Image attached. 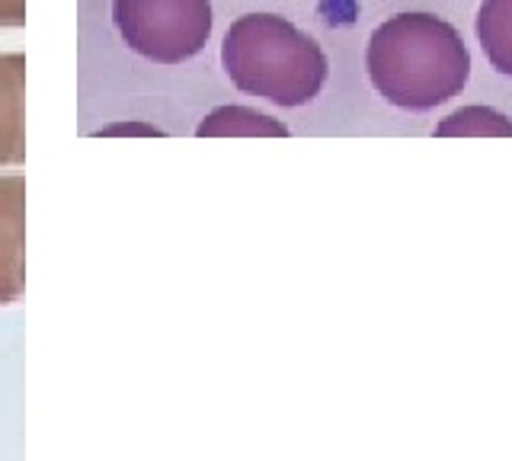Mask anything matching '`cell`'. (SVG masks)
<instances>
[{
  "label": "cell",
  "mask_w": 512,
  "mask_h": 461,
  "mask_svg": "<svg viewBox=\"0 0 512 461\" xmlns=\"http://www.w3.org/2000/svg\"><path fill=\"white\" fill-rule=\"evenodd\" d=\"M199 135H288L282 122L269 119L256 109L244 106H221L212 116L199 122Z\"/></svg>",
  "instance_id": "cell-7"
},
{
  "label": "cell",
  "mask_w": 512,
  "mask_h": 461,
  "mask_svg": "<svg viewBox=\"0 0 512 461\" xmlns=\"http://www.w3.org/2000/svg\"><path fill=\"white\" fill-rule=\"evenodd\" d=\"M365 71L391 106L426 113L464 90L471 55L452 23L432 13H397L368 39Z\"/></svg>",
  "instance_id": "cell-1"
},
{
  "label": "cell",
  "mask_w": 512,
  "mask_h": 461,
  "mask_svg": "<svg viewBox=\"0 0 512 461\" xmlns=\"http://www.w3.org/2000/svg\"><path fill=\"white\" fill-rule=\"evenodd\" d=\"M26 164V55H0V167Z\"/></svg>",
  "instance_id": "cell-5"
},
{
  "label": "cell",
  "mask_w": 512,
  "mask_h": 461,
  "mask_svg": "<svg viewBox=\"0 0 512 461\" xmlns=\"http://www.w3.org/2000/svg\"><path fill=\"white\" fill-rule=\"evenodd\" d=\"M477 39L487 61L512 77V0H484L477 10Z\"/></svg>",
  "instance_id": "cell-6"
},
{
  "label": "cell",
  "mask_w": 512,
  "mask_h": 461,
  "mask_svg": "<svg viewBox=\"0 0 512 461\" xmlns=\"http://www.w3.org/2000/svg\"><path fill=\"white\" fill-rule=\"evenodd\" d=\"M26 292V180L0 177V308Z\"/></svg>",
  "instance_id": "cell-4"
},
{
  "label": "cell",
  "mask_w": 512,
  "mask_h": 461,
  "mask_svg": "<svg viewBox=\"0 0 512 461\" xmlns=\"http://www.w3.org/2000/svg\"><path fill=\"white\" fill-rule=\"evenodd\" d=\"M221 65L231 84L279 106L311 103L327 81L324 49L276 13H247L221 42Z\"/></svg>",
  "instance_id": "cell-2"
},
{
  "label": "cell",
  "mask_w": 512,
  "mask_h": 461,
  "mask_svg": "<svg viewBox=\"0 0 512 461\" xmlns=\"http://www.w3.org/2000/svg\"><path fill=\"white\" fill-rule=\"evenodd\" d=\"M112 23L141 58L180 65L212 36V0H112Z\"/></svg>",
  "instance_id": "cell-3"
},
{
  "label": "cell",
  "mask_w": 512,
  "mask_h": 461,
  "mask_svg": "<svg viewBox=\"0 0 512 461\" xmlns=\"http://www.w3.org/2000/svg\"><path fill=\"white\" fill-rule=\"evenodd\" d=\"M26 23V0H0V26L20 29Z\"/></svg>",
  "instance_id": "cell-9"
},
{
  "label": "cell",
  "mask_w": 512,
  "mask_h": 461,
  "mask_svg": "<svg viewBox=\"0 0 512 461\" xmlns=\"http://www.w3.org/2000/svg\"><path fill=\"white\" fill-rule=\"evenodd\" d=\"M436 135L439 138H445V135H493V138L506 135V138H512V122L490 106H464L455 116L439 122Z\"/></svg>",
  "instance_id": "cell-8"
}]
</instances>
